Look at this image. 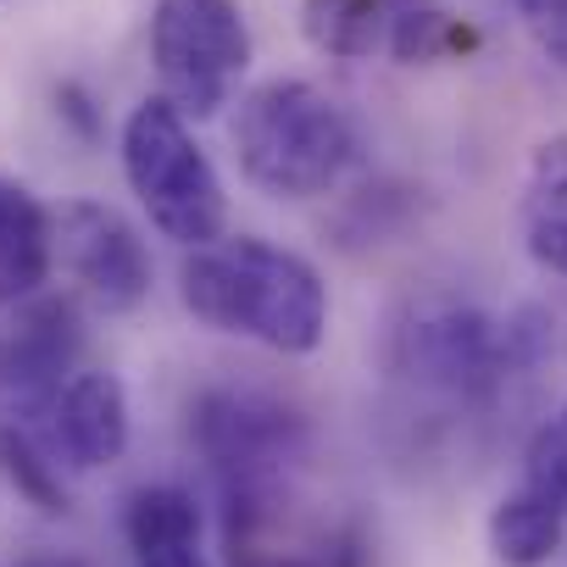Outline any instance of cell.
Returning a JSON list of instances; mask_svg holds the SVG:
<instances>
[{"label":"cell","mask_w":567,"mask_h":567,"mask_svg":"<svg viewBox=\"0 0 567 567\" xmlns=\"http://www.w3.org/2000/svg\"><path fill=\"white\" fill-rule=\"evenodd\" d=\"M123 534L134 567H212L200 550V506L178 484H145L128 495Z\"/></svg>","instance_id":"10"},{"label":"cell","mask_w":567,"mask_h":567,"mask_svg":"<svg viewBox=\"0 0 567 567\" xmlns=\"http://www.w3.org/2000/svg\"><path fill=\"white\" fill-rule=\"evenodd\" d=\"M239 173L272 200L329 195L357 162V128L334 95L307 79H272L239 101L234 117Z\"/></svg>","instance_id":"2"},{"label":"cell","mask_w":567,"mask_h":567,"mask_svg":"<svg viewBox=\"0 0 567 567\" xmlns=\"http://www.w3.org/2000/svg\"><path fill=\"white\" fill-rule=\"evenodd\" d=\"M195 445L217 484L296 473L307 462V417L256 390H212L195 401Z\"/></svg>","instance_id":"7"},{"label":"cell","mask_w":567,"mask_h":567,"mask_svg":"<svg viewBox=\"0 0 567 567\" xmlns=\"http://www.w3.org/2000/svg\"><path fill=\"white\" fill-rule=\"evenodd\" d=\"M561 534H567V512H556L545 495H534L523 484L489 517V545H495V556L506 567H539V561H550L556 545H561Z\"/></svg>","instance_id":"14"},{"label":"cell","mask_w":567,"mask_h":567,"mask_svg":"<svg viewBox=\"0 0 567 567\" xmlns=\"http://www.w3.org/2000/svg\"><path fill=\"white\" fill-rule=\"evenodd\" d=\"M451 45H456V29L429 7V0L406 7V12L395 18V29H390V51H395L401 62H429V56H440V51H451Z\"/></svg>","instance_id":"16"},{"label":"cell","mask_w":567,"mask_h":567,"mask_svg":"<svg viewBox=\"0 0 567 567\" xmlns=\"http://www.w3.org/2000/svg\"><path fill=\"white\" fill-rule=\"evenodd\" d=\"M151 62L184 117H212L250 68V29L234 0H156Z\"/></svg>","instance_id":"6"},{"label":"cell","mask_w":567,"mask_h":567,"mask_svg":"<svg viewBox=\"0 0 567 567\" xmlns=\"http://www.w3.org/2000/svg\"><path fill=\"white\" fill-rule=\"evenodd\" d=\"M123 173H128V189L140 195V206L162 239H173L184 250L223 239V223H228L223 178H217L212 156L200 151L189 117L167 95H151L128 112Z\"/></svg>","instance_id":"4"},{"label":"cell","mask_w":567,"mask_h":567,"mask_svg":"<svg viewBox=\"0 0 567 567\" xmlns=\"http://www.w3.org/2000/svg\"><path fill=\"white\" fill-rule=\"evenodd\" d=\"M523 489L545 495L556 512H567V401L534 429L528 451H523Z\"/></svg>","instance_id":"15"},{"label":"cell","mask_w":567,"mask_h":567,"mask_svg":"<svg viewBox=\"0 0 567 567\" xmlns=\"http://www.w3.org/2000/svg\"><path fill=\"white\" fill-rule=\"evenodd\" d=\"M51 234H56V256L68 261L73 284L106 318L134 312L151 296V256L112 206L68 200L62 212H51Z\"/></svg>","instance_id":"8"},{"label":"cell","mask_w":567,"mask_h":567,"mask_svg":"<svg viewBox=\"0 0 567 567\" xmlns=\"http://www.w3.org/2000/svg\"><path fill=\"white\" fill-rule=\"evenodd\" d=\"M545 357V318L539 312H517L512 323L484 318L467 301H423L406 312V323L395 329V368L462 406L489 401L512 373L534 368Z\"/></svg>","instance_id":"3"},{"label":"cell","mask_w":567,"mask_h":567,"mask_svg":"<svg viewBox=\"0 0 567 567\" xmlns=\"http://www.w3.org/2000/svg\"><path fill=\"white\" fill-rule=\"evenodd\" d=\"M517 12H523L528 34L539 40V51L567 62V0H517Z\"/></svg>","instance_id":"18"},{"label":"cell","mask_w":567,"mask_h":567,"mask_svg":"<svg viewBox=\"0 0 567 567\" xmlns=\"http://www.w3.org/2000/svg\"><path fill=\"white\" fill-rule=\"evenodd\" d=\"M523 239L545 272L567 278V134L545 140L523 184Z\"/></svg>","instance_id":"12"},{"label":"cell","mask_w":567,"mask_h":567,"mask_svg":"<svg viewBox=\"0 0 567 567\" xmlns=\"http://www.w3.org/2000/svg\"><path fill=\"white\" fill-rule=\"evenodd\" d=\"M406 7L417 0H307V34L329 56H373Z\"/></svg>","instance_id":"13"},{"label":"cell","mask_w":567,"mask_h":567,"mask_svg":"<svg viewBox=\"0 0 567 567\" xmlns=\"http://www.w3.org/2000/svg\"><path fill=\"white\" fill-rule=\"evenodd\" d=\"M223 561L228 567H368L357 517L312 501L296 473L223 484Z\"/></svg>","instance_id":"5"},{"label":"cell","mask_w":567,"mask_h":567,"mask_svg":"<svg viewBox=\"0 0 567 567\" xmlns=\"http://www.w3.org/2000/svg\"><path fill=\"white\" fill-rule=\"evenodd\" d=\"M56 261L51 212L18 184L0 178V307H23L40 296Z\"/></svg>","instance_id":"11"},{"label":"cell","mask_w":567,"mask_h":567,"mask_svg":"<svg viewBox=\"0 0 567 567\" xmlns=\"http://www.w3.org/2000/svg\"><path fill=\"white\" fill-rule=\"evenodd\" d=\"M178 296L206 329L256 340L284 357H307L329 334V290L318 267L256 234H223L189 250L178 267Z\"/></svg>","instance_id":"1"},{"label":"cell","mask_w":567,"mask_h":567,"mask_svg":"<svg viewBox=\"0 0 567 567\" xmlns=\"http://www.w3.org/2000/svg\"><path fill=\"white\" fill-rule=\"evenodd\" d=\"M0 451H7V467H12V478L45 506V512H62V489H56V478H51V462L34 451V440L29 434H7L0 440Z\"/></svg>","instance_id":"17"},{"label":"cell","mask_w":567,"mask_h":567,"mask_svg":"<svg viewBox=\"0 0 567 567\" xmlns=\"http://www.w3.org/2000/svg\"><path fill=\"white\" fill-rule=\"evenodd\" d=\"M45 417L51 451L73 467H112L128 451V390L117 373H73L45 406Z\"/></svg>","instance_id":"9"}]
</instances>
